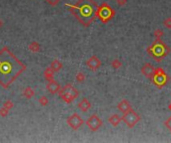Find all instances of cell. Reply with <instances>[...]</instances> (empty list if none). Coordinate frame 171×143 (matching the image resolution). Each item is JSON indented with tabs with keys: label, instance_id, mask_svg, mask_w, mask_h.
<instances>
[{
	"label": "cell",
	"instance_id": "8fae6325",
	"mask_svg": "<svg viewBox=\"0 0 171 143\" xmlns=\"http://www.w3.org/2000/svg\"><path fill=\"white\" fill-rule=\"evenodd\" d=\"M154 72H155V68L153 67V66L151 64H144L142 66V68H141V73L143 76H146L147 79H150L151 80L152 78V76L154 74Z\"/></svg>",
	"mask_w": 171,
	"mask_h": 143
},
{
	"label": "cell",
	"instance_id": "ba28073f",
	"mask_svg": "<svg viewBox=\"0 0 171 143\" xmlns=\"http://www.w3.org/2000/svg\"><path fill=\"white\" fill-rule=\"evenodd\" d=\"M66 122L70 128H72L73 130H77L83 125L84 120L78 113H73L66 119Z\"/></svg>",
	"mask_w": 171,
	"mask_h": 143
},
{
	"label": "cell",
	"instance_id": "5bb4252c",
	"mask_svg": "<svg viewBox=\"0 0 171 143\" xmlns=\"http://www.w3.org/2000/svg\"><path fill=\"white\" fill-rule=\"evenodd\" d=\"M117 108L121 111V112H126V111H128V110H130L132 108V106H131V104H129V101L127 100V99H122L120 103L117 104Z\"/></svg>",
	"mask_w": 171,
	"mask_h": 143
},
{
	"label": "cell",
	"instance_id": "4316f807",
	"mask_svg": "<svg viewBox=\"0 0 171 143\" xmlns=\"http://www.w3.org/2000/svg\"><path fill=\"white\" fill-rule=\"evenodd\" d=\"M163 25L167 29H171V17H167L166 19L163 21Z\"/></svg>",
	"mask_w": 171,
	"mask_h": 143
},
{
	"label": "cell",
	"instance_id": "7c38bea8",
	"mask_svg": "<svg viewBox=\"0 0 171 143\" xmlns=\"http://www.w3.org/2000/svg\"><path fill=\"white\" fill-rule=\"evenodd\" d=\"M46 89L50 94L55 95V94H58V91H59L60 89H61V86H60V85L57 83L56 81H54V79H53V80L48 81V84L46 85Z\"/></svg>",
	"mask_w": 171,
	"mask_h": 143
},
{
	"label": "cell",
	"instance_id": "3957f363",
	"mask_svg": "<svg viewBox=\"0 0 171 143\" xmlns=\"http://www.w3.org/2000/svg\"><path fill=\"white\" fill-rule=\"evenodd\" d=\"M146 51L156 62H161L165 57L169 55L171 50L169 46L165 44L161 39H155V41L149 46Z\"/></svg>",
	"mask_w": 171,
	"mask_h": 143
},
{
	"label": "cell",
	"instance_id": "ffe728a7",
	"mask_svg": "<svg viewBox=\"0 0 171 143\" xmlns=\"http://www.w3.org/2000/svg\"><path fill=\"white\" fill-rule=\"evenodd\" d=\"M111 67L115 70H118L122 67V62L119 59H114L111 62Z\"/></svg>",
	"mask_w": 171,
	"mask_h": 143
},
{
	"label": "cell",
	"instance_id": "9a60e30c",
	"mask_svg": "<svg viewBox=\"0 0 171 143\" xmlns=\"http://www.w3.org/2000/svg\"><path fill=\"white\" fill-rule=\"evenodd\" d=\"M108 121L112 126H118L120 124V122L122 121V117H120L118 114H112L108 118Z\"/></svg>",
	"mask_w": 171,
	"mask_h": 143
},
{
	"label": "cell",
	"instance_id": "f546056e",
	"mask_svg": "<svg viewBox=\"0 0 171 143\" xmlns=\"http://www.w3.org/2000/svg\"><path fill=\"white\" fill-rule=\"evenodd\" d=\"M2 26H3V21H2L1 19H0V28H1Z\"/></svg>",
	"mask_w": 171,
	"mask_h": 143
},
{
	"label": "cell",
	"instance_id": "4dcf8cb0",
	"mask_svg": "<svg viewBox=\"0 0 171 143\" xmlns=\"http://www.w3.org/2000/svg\"><path fill=\"white\" fill-rule=\"evenodd\" d=\"M168 109H169V110L171 111V103H170V104L168 105Z\"/></svg>",
	"mask_w": 171,
	"mask_h": 143
},
{
	"label": "cell",
	"instance_id": "52a82bcc",
	"mask_svg": "<svg viewBox=\"0 0 171 143\" xmlns=\"http://www.w3.org/2000/svg\"><path fill=\"white\" fill-rule=\"evenodd\" d=\"M140 119H141L140 115L136 111H134L132 108L126 112H124L123 116H122V121H124V123L126 124L129 128H133V127L140 121Z\"/></svg>",
	"mask_w": 171,
	"mask_h": 143
},
{
	"label": "cell",
	"instance_id": "30bf717a",
	"mask_svg": "<svg viewBox=\"0 0 171 143\" xmlns=\"http://www.w3.org/2000/svg\"><path fill=\"white\" fill-rule=\"evenodd\" d=\"M87 68L93 72H96L100 67H101V61H100L96 56H92L86 61Z\"/></svg>",
	"mask_w": 171,
	"mask_h": 143
},
{
	"label": "cell",
	"instance_id": "83f0119b",
	"mask_svg": "<svg viewBox=\"0 0 171 143\" xmlns=\"http://www.w3.org/2000/svg\"><path fill=\"white\" fill-rule=\"evenodd\" d=\"M164 125L166 126V128L171 132V116L168 117V118L164 121Z\"/></svg>",
	"mask_w": 171,
	"mask_h": 143
},
{
	"label": "cell",
	"instance_id": "6da1fadb",
	"mask_svg": "<svg viewBox=\"0 0 171 143\" xmlns=\"http://www.w3.org/2000/svg\"><path fill=\"white\" fill-rule=\"evenodd\" d=\"M26 70L21 61L18 60L8 48L4 47L0 50V85L7 89L13 81Z\"/></svg>",
	"mask_w": 171,
	"mask_h": 143
},
{
	"label": "cell",
	"instance_id": "5b68a950",
	"mask_svg": "<svg viewBox=\"0 0 171 143\" xmlns=\"http://www.w3.org/2000/svg\"><path fill=\"white\" fill-rule=\"evenodd\" d=\"M115 16V11L112 9L111 6H109L107 3H102L100 6H98L96 11V17L102 23H108L110 20H112Z\"/></svg>",
	"mask_w": 171,
	"mask_h": 143
},
{
	"label": "cell",
	"instance_id": "277c9868",
	"mask_svg": "<svg viewBox=\"0 0 171 143\" xmlns=\"http://www.w3.org/2000/svg\"><path fill=\"white\" fill-rule=\"evenodd\" d=\"M59 96L66 104H71L79 96V91L71 84H67L58 91Z\"/></svg>",
	"mask_w": 171,
	"mask_h": 143
},
{
	"label": "cell",
	"instance_id": "9c48e42d",
	"mask_svg": "<svg viewBox=\"0 0 171 143\" xmlns=\"http://www.w3.org/2000/svg\"><path fill=\"white\" fill-rule=\"evenodd\" d=\"M86 125L88 126V128L91 131H97L100 127L102 126L103 122L101 120V118L97 115V114H92L90 117H88V119L86 120Z\"/></svg>",
	"mask_w": 171,
	"mask_h": 143
},
{
	"label": "cell",
	"instance_id": "d4e9b609",
	"mask_svg": "<svg viewBox=\"0 0 171 143\" xmlns=\"http://www.w3.org/2000/svg\"><path fill=\"white\" fill-rule=\"evenodd\" d=\"M45 2L49 5H51V6H56V5H58L61 2V0H45Z\"/></svg>",
	"mask_w": 171,
	"mask_h": 143
},
{
	"label": "cell",
	"instance_id": "7402d4cb",
	"mask_svg": "<svg viewBox=\"0 0 171 143\" xmlns=\"http://www.w3.org/2000/svg\"><path fill=\"white\" fill-rule=\"evenodd\" d=\"M38 101H39V104H41L42 106H46V105H48V104H49V99H48L45 95L40 96V99H38Z\"/></svg>",
	"mask_w": 171,
	"mask_h": 143
},
{
	"label": "cell",
	"instance_id": "e0dca14e",
	"mask_svg": "<svg viewBox=\"0 0 171 143\" xmlns=\"http://www.w3.org/2000/svg\"><path fill=\"white\" fill-rule=\"evenodd\" d=\"M50 68H51L55 73H57V72H59L63 68V64L60 62L59 60H54L52 61V63L50 64Z\"/></svg>",
	"mask_w": 171,
	"mask_h": 143
},
{
	"label": "cell",
	"instance_id": "2e32d148",
	"mask_svg": "<svg viewBox=\"0 0 171 143\" xmlns=\"http://www.w3.org/2000/svg\"><path fill=\"white\" fill-rule=\"evenodd\" d=\"M28 49L30 52L32 53H38L40 52V50H41V46H40V44L36 42V41H33V42H31L28 45Z\"/></svg>",
	"mask_w": 171,
	"mask_h": 143
},
{
	"label": "cell",
	"instance_id": "44dd1931",
	"mask_svg": "<svg viewBox=\"0 0 171 143\" xmlns=\"http://www.w3.org/2000/svg\"><path fill=\"white\" fill-rule=\"evenodd\" d=\"M75 80H76L77 83H83L85 81V75L82 72H79V73H77L76 76H75Z\"/></svg>",
	"mask_w": 171,
	"mask_h": 143
},
{
	"label": "cell",
	"instance_id": "484cf974",
	"mask_svg": "<svg viewBox=\"0 0 171 143\" xmlns=\"http://www.w3.org/2000/svg\"><path fill=\"white\" fill-rule=\"evenodd\" d=\"M9 113V109L7 108H5V107L3 106L2 108H0V116H2V117H6Z\"/></svg>",
	"mask_w": 171,
	"mask_h": 143
},
{
	"label": "cell",
	"instance_id": "ac0fdd59",
	"mask_svg": "<svg viewBox=\"0 0 171 143\" xmlns=\"http://www.w3.org/2000/svg\"><path fill=\"white\" fill-rule=\"evenodd\" d=\"M54 74H55V72L51 69V68H46L44 71V78L45 80H46L47 81H51L54 79Z\"/></svg>",
	"mask_w": 171,
	"mask_h": 143
},
{
	"label": "cell",
	"instance_id": "603a6c76",
	"mask_svg": "<svg viewBox=\"0 0 171 143\" xmlns=\"http://www.w3.org/2000/svg\"><path fill=\"white\" fill-rule=\"evenodd\" d=\"M163 35H164V32H163V30H161V29H156L154 31L155 39H162Z\"/></svg>",
	"mask_w": 171,
	"mask_h": 143
},
{
	"label": "cell",
	"instance_id": "d6986e66",
	"mask_svg": "<svg viewBox=\"0 0 171 143\" xmlns=\"http://www.w3.org/2000/svg\"><path fill=\"white\" fill-rule=\"evenodd\" d=\"M23 95L25 96L26 99H32L33 96L35 95V91L32 88H30V86H27V88H25L23 90Z\"/></svg>",
	"mask_w": 171,
	"mask_h": 143
},
{
	"label": "cell",
	"instance_id": "cb8c5ba5",
	"mask_svg": "<svg viewBox=\"0 0 171 143\" xmlns=\"http://www.w3.org/2000/svg\"><path fill=\"white\" fill-rule=\"evenodd\" d=\"M3 106L5 107V108H7V109L10 110V109L13 108V107H14V104H13V101H12V100L8 99V100H6V101H4Z\"/></svg>",
	"mask_w": 171,
	"mask_h": 143
},
{
	"label": "cell",
	"instance_id": "4fadbf2b",
	"mask_svg": "<svg viewBox=\"0 0 171 143\" xmlns=\"http://www.w3.org/2000/svg\"><path fill=\"white\" fill-rule=\"evenodd\" d=\"M78 108L81 110V111H83V112H86V111H88L90 108H91V103L87 99H82L81 100L79 101L78 103Z\"/></svg>",
	"mask_w": 171,
	"mask_h": 143
},
{
	"label": "cell",
	"instance_id": "8992f818",
	"mask_svg": "<svg viewBox=\"0 0 171 143\" xmlns=\"http://www.w3.org/2000/svg\"><path fill=\"white\" fill-rule=\"evenodd\" d=\"M170 78L169 76L166 74L162 68H157L155 69V72L151 78V81L154 85H156L158 89H162L163 86H165L169 81Z\"/></svg>",
	"mask_w": 171,
	"mask_h": 143
},
{
	"label": "cell",
	"instance_id": "7a4b0ae2",
	"mask_svg": "<svg viewBox=\"0 0 171 143\" xmlns=\"http://www.w3.org/2000/svg\"><path fill=\"white\" fill-rule=\"evenodd\" d=\"M73 16L78 20L84 27H88L95 18L98 8L97 3L94 0H78L76 4H66Z\"/></svg>",
	"mask_w": 171,
	"mask_h": 143
},
{
	"label": "cell",
	"instance_id": "f1b7e54d",
	"mask_svg": "<svg viewBox=\"0 0 171 143\" xmlns=\"http://www.w3.org/2000/svg\"><path fill=\"white\" fill-rule=\"evenodd\" d=\"M116 2L119 6H124V5L127 3V0H116Z\"/></svg>",
	"mask_w": 171,
	"mask_h": 143
}]
</instances>
